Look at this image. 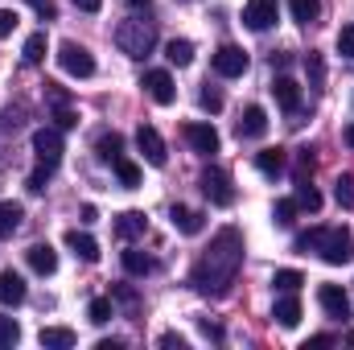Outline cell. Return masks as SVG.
Segmentation results:
<instances>
[{
	"mask_svg": "<svg viewBox=\"0 0 354 350\" xmlns=\"http://www.w3.org/2000/svg\"><path fill=\"white\" fill-rule=\"evenodd\" d=\"M276 12H280L276 0H248V8H243V25L256 29V33H264L268 25H276Z\"/></svg>",
	"mask_w": 354,
	"mask_h": 350,
	"instance_id": "cell-10",
	"label": "cell"
},
{
	"mask_svg": "<svg viewBox=\"0 0 354 350\" xmlns=\"http://www.w3.org/2000/svg\"><path fill=\"white\" fill-rule=\"evenodd\" d=\"M75 8H83V12H99L103 0H75Z\"/></svg>",
	"mask_w": 354,
	"mask_h": 350,
	"instance_id": "cell-47",
	"label": "cell"
},
{
	"mask_svg": "<svg viewBox=\"0 0 354 350\" xmlns=\"http://www.w3.org/2000/svg\"><path fill=\"white\" fill-rule=\"evenodd\" d=\"M305 71H309V87L322 91V83H326V62H322V54H309V58H305Z\"/></svg>",
	"mask_w": 354,
	"mask_h": 350,
	"instance_id": "cell-34",
	"label": "cell"
},
{
	"mask_svg": "<svg viewBox=\"0 0 354 350\" xmlns=\"http://www.w3.org/2000/svg\"><path fill=\"white\" fill-rule=\"evenodd\" d=\"M288 8H292V21L297 25H309V21H317L322 0H288Z\"/></svg>",
	"mask_w": 354,
	"mask_h": 350,
	"instance_id": "cell-27",
	"label": "cell"
},
{
	"mask_svg": "<svg viewBox=\"0 0 354 350\" xmlns=\"http://www.w3.org/2000/svg\"><path fill=\"white\" fill-rule=\"evenodd\" d=\"M124 268H128L132 276H149V272H153V260H149L145 252H136V248H128V252H124Z\"/></svg>",
	"mask_w": 354,
	"mask_h": 350,
	"instance_id": "cell-29",
	"label": "cell"
},
{
	"mask_svg": "<svg viewBox=\"0 0 354 350\" xmlns=\"http://www.w3.org/2000/svg\"><path fill=\"white\" fill-rule=\"evenodd\" d=\"M115 177H120L128 190H136V185H140V165L128 161V157H120V161H115Z\"/></svg>",
	"mask_w": 354,
	"mask_h": 350,
	"instance_id": "cell-32",
	"label": "cell"
},
{
	"mask_svg": "<svg viewBox=\"0 0 354 350\" xmlns=\"http://www.w3.org/2000/svg\"><path fill=\"white\" fill-rule=\"evenodd\" d=\"M145 91H149L161 107H169L177 99V87H174V79H169V71H149V75H145Z\"/></svg>",
	"mask_w": 354,
	"mask_h": 350,
	"instance_id": "cell-12",
	"label": "cell"
},
{
	"mask_svg": "<svg viewBox=\"0 0 354 350\" xmlns=\"http://www.w3.org/2000/svg\"><path fill=\"white\" fill-rule=\"evenodd\" d=\"M66 243H71V252H75L83 264H95V260H99V243L91 239L87 231H71V235H66Z\"/></svg>",
	"mask_w": 354,
	"mask_h": 350,
	"instance_id": "cell-20",
	"label": "cell"
},
{
	"mask_svg": "<svg viewBox=\"0 0 354 350\" xmlns=\"http://www.w3.org/2000/svg\"><path fill=\"white\" fill-rule=\"evenodd\" d=\"M136 149H140V153H145V161H149V165H157V169H161V165H165V157H169V153H165V140H161V132H157L153 124H140V128H136Z\"/></svg>",
	"mask_w": 354,
	"mask_h": 350,
	"instance_id": "cell-7",
	"label": "cell"
},
{
	"mask_svg": "<svg viewBox=\"0 0 354 350\" xmlns=\"http://www.w3.org/2000/svg\"><path fill=\"white\" fill-rule=\"evenodd\" d=\"M115 301H124L128 309H136V293H132L128 284H120V288H115Z\"/></svg>",
	"mask_w": 354,
	"mask_h": 350,
	"instance_id": "cell-44",
	"label": "cell"
},
{
	"mask_svg": "<svg viewBox=\"0 0 354 350\" xmlns=\"http://www.w3.org/2000/svg\"><path fill=\"white\" fill-rule=\"evenodd\" d=\"M111 313H115V309H111V301H107V297H95V301H91V309H87V317L95 322V326H107V322H111Z\"/></svg>",
	"mask_w": 354,
	"mask_h": 350,
	"instance_id": "cell-35",
	"label": "cell"
},
{
	"mask_svg": "<svg viewBox=\"0 0 354 350\" xmlns=\"http://www.w3.org/2000/svg\"><path fill=\"white\" fill-rule=\"evenodd\" d=\"M124 4H132V8H149V0H124Z\"/></svg>",
	"mask_w": 354,
	"mask_h": 350,
	"instance_id": "cell-49",
	"label": "cell"
},
{
	"mask_svg": "<svg viewBox=\"0 0 354 350\" xmlns=\"http://www.w3.org/2000/svg\"><path fill=\"white\" fill-rule=\"evenodd\" d=\"M272 317L284 326V330H292L297 322H301V301H297V293H284L280 301H276V309H272Z\"/></svg>",
	"mask_w": 354,
	"mask_h": 350,
	"instance_id": "cell-17",
	"label": "cell"
},
{
	"mask_svg": "<svg viewBox=\"0 0 354 350\" xmlns=\"http://www.w3.org/2000/svg\"><path fill=\"white\" fill-rule=\"evenodd\" d=\"M21 219H25V210L17 202H0V239H8L21 227Z\"/></svg>",
	"mask_w": 354,
	"mask_h": 350,
	"instance_id": "cell-24",
	"label": "cell"
},
{
	"mask_svg": "<svg viewBox=\"0 0 354 350\" xmlns=\"http://www.w3.org/2000/svg\"><path fill=\"white\" fill-rule=\"evenodd\" d=\"M317 301H322V309H326L334 322H346V317H351V297L342 293V284H322V288H317Z\"/></svg>",
	"mask_w": 354,
	"mask_h": 350,
	"instance_id": "cell-9",
	"label": "cell"
},
{
	"mask_svg": "<svg viewBox=\"0 0 354 350\" xmlns=\"http://www.w3.org/2000/svg\"><path fill=\"white\" fill-rule=\"evenodd\" d=\"M29 8H33L41 21H54V17H58V4H54V0H29Z\"/></svg>",
	"mask_w": 354,
	"mask_h": 350,
	"instance_id": "cell-39",
	"label": "cell"
},
{
	"mask_svg": "<svg viewBox=\"0 0 354 350\" xmlns=\"http://www.w3.org/2000/svg\"><path fill=\"white\" fill-rule=\"evenodd\" d=\"M145 231H149V219H145L140 210H124V214L115 219V235H120V239H128V243H132V239H140Z\"/></svg>",
	"mask_w": 354,
	"mask_h": 350,
	"instance_id": "cell-13",
	"label": "cell"
},
{
	"mask_svg": "<svg viewBox=\"0 0 354 350\" xmlns=\"http://www.w3.org/2000/svg\"><path fill=\"white\" fill-rule=\"evenodd\" d=\"M264 132H268V111L260 103H252V107L239 116V136H252V140H256V136H264Z\"/></svg>",
	"mask_w": 354,
	"mask_h": 350,
	"instance_id": "cell-15",
	"label": "cell"
},
{
	"mask_svg": "<svg viewBox=\"0 0 354 350\" xmlns=\"http://www.w3.org/2000/svg\"><path fill=\"white\" fill-rule=\"evenodd\" d=\"M185 140H189V149L202 153V157L218 153V132H214L210 124H185Z\"/></svg>",
	"mask_w": 354,
	"mask_h": 350,
	"instance_id": "cell-11",
	"label": "cell"
},
{
	"mask_svg": "<svg viewBox=\"0 0 354 350\" xmlns=\"http://www.w3.org/2000/svg\"><path fill=\"white\" fill-rule=\"evenodd\" d=\"M33 153L41 165H58L62 161V128H37L33 132Z\"/></svg>",
	"mask_w": 354,
	"mask_h": 350,
	"instance_id": "cell-6",
	"label": "cell"
},
{
	"mask_svg": "<svg viewBox=\"0 0 354 350\" xmlns=\"http://www.w3.org/2000/svg\"><path fill=\"white\" fill-rule=\"evenodd\" d=\"M75 124H79V120H75V111L62 103V107H58V128H75Z\"/></svg>",
	"mask_w": 354,
	"mask_h": 350,
	"instance_id": "cell-43",
	"label": "cell"
},
{
	"mask_svg": "<svg viewBox=\"0 0 354 350\" xmlns=\"http://www.w3.org/2000/svg\"><path fill=\"white\" fill-rule=\"evenodd\" d=\"M120 347H124L120 338H103V342H99V347H95V350H120Z\"/></svg>",
	"mask_w": 354,
	"mask_h": 350,
	"instance_id": "cell-48",
	"label": "cell"
},
{
	"mask_svg": "<svg viewBox=\"0 0 354 350\" xmlns=\"http://www.w3.org/2000/svg\"><path fill=\"white\" fill-rule=\"evenodd\" d=\"M309 174H313V157H309V149H305L301 161H297V181H309Z\"/></svg>",
	"mask_w": 354,
	"mask_h": 350,
	"instance_id": "cell-42",
	"label": "cell"
},
{
	"mask_svg": "<svg viewBox=\"0 0 354 350\" xmlns=\"http://www.w3.org/2000/svg\"><path fill=\"white\" fill-rule=\"evenodd\" d=\"M292 248H297L301 256L317 252L326 264H351L354 260V235L346 231V227H313V231L297 235Z\"/></svg>",
	"mask_w": 354,
	"mask_h": 350,
	"instance_id": "cell-2",
	"label": "cell"
},
{
	"mask_svg": "<svg viewBox=\"0 0 354 350\" xmlns=\"http://www.w3.org/2000/svg\"><path fill=\"white\" fill-rule=\"evenodd\" d=\"M95 149H99V157H103V161H111V165H115V161L124 157V136H120V132H103V136L95 140Z\"/></svg>",
	"mask_w": 354,
	"mask_h": 350,
	"instance_id": "cell-23",
	"label": "cell"
},
{
	"mask_svg": "<svg viewBox=\"0 0 354 350\" xmlns=\"http://www.w3.org/2000/svg\"><path fill=\"white\" fill-rule=\"evenodd\" d=\"M46 50H50V42H46V33H33V37L25 42V50H21V58H25L29 66H37V62L46 58Z\"/></svg>",
	"mask_w": 354,
	"mask_h": 350,
	"instance_id": "cell-28",
	"label": "cell"
},
{
	"mask_svg": "<svg viewBox=\"0 0 354 350\" xmlns=\"http://www.w3.org/2000/svg\"><path fill=\"white\" fill-rule=\"evenodd\" d=\"M174 227L181 235H198L202 227H206V219H202V210H189V206H174Z\"/></svg>",
	"mask_w": 354,
	"mask_h": 350,
	"instance_id": "cell-21",
	"label": "cell"
},
{
	"mask_svg": "<svg viewBox=\"0 0 354 350\" xmlns=\"http://www.w3.org/2000/svg\"><path fill=\"white\" fill-rule=\"evenodd\" d=\"M25 301V280L17 272H0V305H21Z\"/></svg>",
	"mask_w": 354,
	"mask_h": 350,
	"instance_id": "cell-19",
	"label": "cell"
},
{
	"mask_svg": "<svg viewBox=\"0 0 354 350\" xmlns=\"http://www.w3.org/2000/svg\"><path fill=\"white\" fill-rule=\"evenodd\" d=\"M115 46H120L128 58H145V54L157 46V29H153L149 21H140V17H128V21H120V29H115Z\"/></svg>",
	"mask_w": 354,
	"mask_h": 350,
	"instance_id": "cell-3",
	"label": "cell"
},
{
	"mask_svg": "<svg viewBox=\"0 0 354 350\" xmlns=\"http://www.w3.org/2000/svg\"><path fill=\"white\" fill-rule=\"evenodd\" d=\"M292 202H297V210H309V214L322 210V194H317L309 181H297V198H292Z\"/></svg>",
	"mask_w": 354,
	"mask_h": 350,
	"instance_id": "cell-25",
	"label": "cell"
},
{
	"mask_svg": "<svg viewBox=\"0 0 354 350\" xmlns=\"http://www.w3.org/2000/svg\"><path fill=\"white\" fill-rule=\"evenodd\" d=\"M198 103H202L206 111H223V95H218L214 87H206V91H202V95H198Z\"/></svg>",
	"mask_w": 354,
	"mask_h": 350,
	"instance_id": "cell-40",
	"label": "cell"
},
{
	"mask_svg": "<svg viewBox=\"0 0 354 350\" xmlns=\"http://www.w3.org/2000/svg\"><path fill=\"white\" fill-rule=\"evenodd\" d=\"M338 54H342V58H354V25H342V33H338Z\"/></svg>",
	"mask_w": 354,
	"mask_h": 350,
	"instance_id": "cell-38",
	"label": "cell"
},
{
	"mask_svg": "<svg viewBox=\"0 0 354 350\" xmlns=\"http://www.w3.org/2000/svg\"><path fill=\"white\" fill-rule=\"evenodd\" d=\"M243 71H248V54H243L239 46H218V50H214V75L239 79Z\"/></svg>",
	"mask_w": 354,
	"mask_h": 350,
	"instance_id": "cell-8",
	"label": "cell"
},
{
	"mask_svg": "<svg viewBox=\"0 0 354 350\" xmlns=\"http://www.w3.org/2000/svg\"><path fill=\"white\" fill-rule=\"evenodd\" d=\"M50 174H54V165H41V161H37V169L29 174V181H25V185H29L33 194H41V190H46V181H50Z\"/></svg>",
	"mask_w": 354,
	"mask_h": 350,
	"instance_id": "cell-36",
	"label": "cell"
},
{
	"mask_svg": "<svg viewBox=\"0 0 354 350\" xmlns=\"http://www.w3.org/2000/svg\"><path fill=\"white\" fill-rule=\"evenodd\" d=\"M239 264H243V235H239L235 227H223V231L210 239V252L194 264L189 284H194L198 293H206V297H223V293L235 284Z\"/></svg>",
	"mask_w": 354,
	"mask_h": 350,
	"instance_id": "cell-1",
	"label": "cell"
},
{
	"mask_svg": "<svg viewBox=\"0 0 354 350\" xmlns=\"http://www.w3.org/2000/svg\"><path fill=\"white\" fill-rule=\"evenodd\" d=\"M161 347H169V350H185L189 342H185L181 334H161Z\"/></svg>",
	"mask_w": 354,
	"mask_h": 350,
	"instance_id": "cell-45",
	"label": "cell"
},
{
	"mask_svg": "<svg viewBox=\"0 0 354 350\" xmlns=\"http://www.w3.org/2000/svg\"><path fill=\"white\" fill-rule=\"evenodd\" d=\"M202 194H206L214 206H231V202H235V185H231V174H227V169H218V165H210V169L202 174Z\"/></svg>",
	"mask_w": 354,
	"mask_h": 350,
	"instance_id": "cell-5",
	"label": "cell"
},
{
	"mask_svg": "<svg viewBox=\"0 0 354 350\" xmlns=\"http://www.w3.org/2000/svg\"><path fill=\"white\" fill-rule=\"evenodd\" d=\"M330 342H334V338H330V334H313V338H309V342H305V350H317V347H330Z\"/></svg>",
	"mask_w": 354,
	"mask_h": 350,
	"instance_id": "cell-46",
	"label": "cell"
},
{
	"mask_svg": "<svg viewBox=\"0 0 354 350\" xmlns=\"http://www.w3.org/2000/svg\"><path fill=\"white\" fill-rule=\"evenodd\" d=\"M272 95H276V103H280L284 111H297V107H301V87H297V79H288V75H280V79L272 83Z\"/></svg>",
	"mask_w": 354,
	"mask_h": 350,
	"instance_id": "cell-16",
	"label": "cell"
},
{
	"mask_svg": "<svg viewBox=\"0 0 354 350\" xmlns=\"http://www.w3.org/2000/svg\"><path fill=\"white\" fill-rule=\"evenodd\" d=\"M25 260H29V268H33L37 276H50V272L58 268V252H54L50 243H33V248L25 252Z\"/></svg>",
	"mask_w": 354,
	"mask_h": 350,
	"instance_id": "cell-14",
	"label": "cell"
},
{
	"mask_svg": "<svg viewBox=\"0 0 354 350\" xmlns=\"http://www.w3.org/2000/svg\"><path fill=\"white\" fill-rule=\"evenodd\" d=\"M334 198H338L342 210H354V177L351 174H342L338 181H334Z\"/></svg>",
	"mask_w": 354,
	"mask_h": 350,
	"instance_id": "cell-30",
	"label": "cell"
},
{
	"mask_svg": "<svg viewBox=\"0 0 354 350\" xmlns=\"http://www.w3.org/2000/svg\"><path fill=\"white\" fill-rule=\"evenodd\" d=\"M17 338H21V330H17V322L0 313V350H4V347H12Z\"/></svg>",
	"mask_w": 354,
	"mask_h": 350,
	"instance_id": "cell-37",
	"label": "cell"
},
{
	"mask_svg": "<svg viewBox=\"0 0 354 350\" xmlns=\"http://www.w3.org/2000/svg\"><path fill=\"white\" fill-rule=\"evenodd\" d=\"M37 342L46 350H71L79 338H75V330H66V326H46V330L37 334Z\"/></svg>",
	"mask_w": 354,
	"mask_h": 350,
	"instance_id": "cell-18",
	"label": "cell"
},
{
	"mask_svg": "<svg viewBox=\"0 0 354 350\" xmlns=\"http://www.w3.org/2000/svg\"><path fill=\"white\" fill-rule=\"evenodd\" d=\"M165 58H169L174 66H189V62H194V42H185V37H174V42L165 46Z\"/></svg>",
	"mask_w": 354,
	"mask_h": 350,
	"instance_id": "cell-26",
	"label": "cell"
},
{
	"mask_svg": "<svg viewBox=\"0 0 354 350\" xmlns=\"http://www.w3.org/2000/svg\"><path fill=\"white\" fill-rule=\"evenodd\" d=\"M272 284H276V288H280V293H297V288H301V284H305V276H301V272H292V268H280V272H276V280H272Z\"/></svg>",
	"mask_w": 354,
	"mask_h": 350,
	"instance_id": "cell-33",
	"label": "cell"
},
{
	"mask_svg": "<svg viewBox=\"0 0 354 350\" xmlns=\"http://www.w3.org/2000/svg\"><path fill=\"white\" fill-rule=\"evenodd\" d=\"M292 219H297V202H292V198H280V202L272 206V223H276V227H292Z\"/></svg>",
	"mask_w": 354,
	"mask_h": 350,
	"instance_id": "cell-31",
	"label": "cell"
},
{
	"mask_svg": "<svg viewBox=\"0 0 354 350\" xmlns=\"http://www.w3.org/2000/svg\"><path fill=\"white\" fill-rule=\"evenodd\" d=\"M346 145L354 149V124H346Z\"/></svg>",
	"mask_w": 354,
	"mask_h": 350,
	"instance_id": "cell-50",
	"label": "cell"
},
{
	"mask_svg": "<svg viewBox=\"0 0 354 350\" xmlns=\"http://www.w3.org/2000/svg\"><path fill=\"white\" fill-rule=\"evenodd\" d=\"M17 29V12L12 8H0V37H8Z\"/></svg>",
	"mask_w": 354,
	"mask_h": 350,
	"instance_id": "cell-41",
	"label": "cell"
},
{
	"mask_svg": "<svg viewBox=\"0 0 354 350\" xmlns=\"http://www.w3.org/2000/svg\"><path fill=\"white\" fill-rule=\"evenodd\" d=\"M58 66L66 75H75V79H91L95 75V58H91L87 46H79V42H62L58 46Z\"/></svg>",
	"mask_w": 354,
	"mask_h": 350,
	"instance_id": "cell-4",
	"label": "cell"
},
{
	"mask_svg": "<svg viewBox=\"0 0 354 350\" xmlns=\"http://www.w3.org/2000/svg\"><path fill=\"white\" fill-rule=\"evenodd\" d=\"M284 165H288V153H284V149H264V153L256 157V169H260L264 177L284 174Z\"/></svg>",
	"mask_w": 354,
	"mask_h": 350,
	"instance_id": "cell-22",
	"label": "cell"
}]
</instances>
